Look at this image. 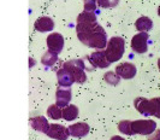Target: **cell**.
Here are the masks:
<instances>
[{"mask_svg": "<svg viewBox=\"0 0 160 140\" xmlns=\"http://www.w3.org/2000/svg\"><path fill=\"white\" fill-rule=\"evenodd\" d=\"M57 79H58V85L60 87H64V88H70L72 83L75 82L70 71H68L64 68H62L57 71Z\"/></svg>", "mask_w": 160, "mask_h": 140, "instance_id": "4fadbf2b", "label": "cell"}, {"mask_svg": "<svg viewBox=\"0 0 160 140\" xmlns=\"http://www.w3.org/2000/svg\"><path fill=\"white\" fill-rule=\"evenodd\" d=\"M158 16L160 17V6H159V8H158Z\"/></svg>", "mask_w": 160, "mask_h": 140, "instance_id": "f1b7e54d", "label": "cell"}, {"mask_svg": "<svg viewBox=\"0 0 160 140\" xmlns=\"http://www.w3.org/2000/svg\"><path fill=\"white\" fill-rule=\"evenodd\" d=\"M116 73L123 80H131L132 77H135L137 69L135 64L129 63V62H124V63H120L116 66Z\"/></svg>", "mask_w": 160, "mask_h": 140, "instance_id": "8992f818", "label": "cell"}, {"mask_svg": "<svg viewBox=\"0 0 160 140\" xmlns=\"http://www.w3.org/2000/svg\"><path fill=\"white\" fill-rule=\"evenodd\" d=\"M98 6L99 5H98L96 0H87V1H84L83 11H86V12H94Z\"/></svg>", "mask_w": 160, "mask_h": 140, "instance_id": "d4e9b609", "label": "cell"}, {"mask_svg": "<svg viewBox=\"0 0 160 140\" xmlns=\"http://www.w3.org/2000/svg\"><path fill=\"white\" fill-rule=\"evenodd\" d=\"M57 62H58V54L49 49L41 58V63L46 66H53Z\"/></svg>", "mask_w": 160, "mask_h": 140, "instance_id": "ac0fdd59", "label": "cell"}, {"mask_svg": "<svg viewBox=\"0 0 160 140\" xmlns=\"http://www.w3.org/2000/svg\"><path fill=\"white\" fill-rule=\"evenodd\" d=\"M110 140H125L124 138H122V137H119V135H114V137H112Z\"/></svg>", "mask_w": 160, "mask_h": 140, "instance_id": "4316f807", "label": "cell"}, {"mask_svg": "<svg viewBox=\"0 0 160 140\" xmlns=\"http://www.w3.org/2000/svg\"><path fill=\"white\" fill-rule=\"evenodd\" d=\"M135 27H136V29L138 32H144V33H147V32L152 30L153 22L149 17L142 16V17H140L136 22H135Z\"/></svg>", "mask_w": 160, "mask_h": 140, "instance_id": "2e32d148", "label": "cell"}, {"mask_svg": "<svg viewBox=\"0 0 160 140\" xmlns=\"http://www.w3.org/2000/svg\"><path fill=\"white\" fill-rule=\"evenodd\" d=\"M148 140H160V129L159 131H155L153 134H151V137L148 138Z\"/></svg>", "mask_w": 160, "mask_h": 140, "instance_id": "484cf974", "label": "cell"}, {"mask_svg": "<svg viewBox=\"0 0 160 140\" xmlns=\"http://www.w3.org/2000/svg\"><path fill=\"white\" fill-rule=\"evenodd\" d=\"M30 126H32V129L38 131V132L45 133L47 135L48 131H49V127L51 124L48 123L47 118L45 116H35L30 118Z\"/></svg>", "mask_w": 160, "mask_h": 140, "instance_id": "8fae6325", "label": "cell"}, {"mask_svg": "<svg viewBox=\"0 0 160 140\" xmlns=\"http://www.w3.org/2000/svg\"><path fill=\"white\" fill-rule=\"evenodd\" d=\"M63 68L66 69L68 71H70V74L72 75L73 80L76 83H84L87 81V75L86 71L87 68L86 64L82 59H70V60H66L63 63Z\"/></svg>", "mask_w": 160, "mask_h": 140, "instance_id": "3957f363", "label": "cell"}, {"mask_svg": "<svg viewBox=\"0 0 160 140\" xmlns=\"http://www.w3.org/2000/svg\"><path fill=\"white\" fill-rule=\"evenodd\" d=\"M104 52L110 63L120 60L124 56V52H125L124 39L120 36H112L107 42V46L104 49Z\"/></svg>", "mask_w": 160, "mask_h": 140, "instance_id": "7a4b0ae2", "label": "cell"}, {"mask_svg": "<svg viewBox=\"0 0 160 140\" xmlns=\"http://www.w3.org/2000/svg\"><path fill=\"white\" fill-rule=\"evenodd\" d=\"M98 1V5L100 8H116L119 3V0H96Z\"/></svg>", "mask_w": 160, "mask_h": 140, "instance_id": "cb8c5ba5", "label": "cell"}, {"mask_svg": "<svg viewBox=\"0 0 160 140\" xmlns=\"http://www.w3.org/2000/svg\"><path fill=\"white\" fill-rule=\"evenodd\" d=\"M47 116L52 120H59L63 118V107H60L57 104L49 105L47 109Z\"/></svg>", "mask_w": 160, "mask_h": 140, "instance_id": "d6986e66", "label": "cell"}, {"mask_svg": "<svg viewBox=\"0 0 160 140\" xmlns=\"http://www.w3.org/2000/svg\"><path fill=\"white\" fill-rule=\"evenodd\" d=\"M92 22H98L94 12H86V11H83L77 17V23H92Z\"/></svg>", "mask_w": 160, "mask_h": 140, "instance_id": "ffe728a7", "label": "cell"}, {"mask_svg": "<svg viewBox=\"0 0 160 140\" xmlns=\"http://www.w3.org/2000/svg\"><path fill=\"white\" fill-rule=\"evenodd\" d=\"M89 131H90V127L84 122H77V123L69 126L70 135L75 137V138H83L88 134Z\"/></svg>", "mask_w": 160, "mask_h": 140, "instance_id": "5bb4252c", "label": "cell"}, {"mask_svg": "<svg viewBox=\"0 0 160 140\" xmlns=\"http://www.w3.org/2000/svg\"><path fill=\"white\" fill-rule=\"evenodd\" d=\"M132 134L151 135L157 131V122L153 120H136L131 122Z\"/></svg>", "mask_w": 160, "mask_h": 140, "instance_id": "277c9868", "label": "cell"}, {"mask_svg": "<svg viewBox=\"0 0 160 140\" xmlns=\"http://www.w3.org/2000/svg\"><path fill=\"white\" fill-rule=\"evenodd\" d=\"M47 47L49 51L59 54L64 49V38L59 33H51L47 36Z\"/></svg>", "mask_w": 160, "mask_h": 140, "instance_id": "52a82bcc", "label": "cell"}, {"mask_svg": "<svg viewBox=\"0 0 160 140\" xmlns=\"http://www.w3.org/2000/svg\"><path fill=\"white\" fill-rule=\"evenodd\" d=\"M134 105L142 116H152L151 115V101H149V99L138 97L134 100Z\"/></svg>", "mask_w": 160, "mask_h": 140, "instance_id": "9a60e30c", "label": "cell"}, {"mask_svg": "<svg viewBox=\"0 0 160 140\" xmlns=\"http://www.w3.org/2000/svg\"><path fill=\"white\" fill-rule=\"evenodd\" d=\"M34 28H35L36 32H40V33L52 32L54 29V22L51 17L48 16L39 17L34 23Z\"/></svg>", "mask_w": 160, "mask_h": 140, "instance_id": "30bf717a", "label": "cell"}, {"mask_svg": "<svg viewBox=\"0 0 160 140\" xmlns=\"http://www.w3.org/2000/svg\"><path fill=\"white\" fill-rule=\"evenodd\" d=\"M88 59L94 69H95V68L106 69V68H108V66L111 65V63L108 62V59L106 57L104 51H94V52L88 57Z\"/></svg>", "mask_w": 160, "mask_h": 140, "instance_id": "ba28073f", "label": "cell"}, {"mask_svg": "<svg viewBox=\"0 0 160 140\" xmlns=\"http://www.w3.org/2000/svg\"><path fill=\"white\" fill-rule=\"evenodd\" d=\"M71 98H72V92L70 88H58L56 92V104L57 105H59L60 107H63L64 109L65 106H68L69 105V103L71 101Z\"/></svg>", "mask_w": 160, "mask_h": 140, "instance_id": "7c38bea8", "label": "cell"}, {"mask_svg": "<svg viewBox=\"0 0 160 140\" xmlns=\"http://www.w3.org/2000/svg\"><path fill=\"white\" fill-rule=\"evenodd\" d=\"M104 80L106 82L108 83V85H111V86H117L120 81V77L118 76V74L114 71H107L106 74L104 75Z\"/></svg>", "mask_w": 160, "mask_h": 140, "instance_id": "603a6c76", "label": "cell"}, {"mask_svg": "<svg viewBox=\"0 0 160 140\" xmlns=\"http://www.w3.org/2000/svg\"><path fill=\"white\" fill-rule=\"evenodd\" d=\"M118 131L122 134L125 135H134L132 134V128H131V121L129 120H123L118 123Z\"/></svg>", "mask_w": 160, "mask_h": 140, "instance_id": "44dd1931", "label": "cell"}, {"mask_svg": "<svg viewBox=\"0 0 160 140\" xmlns=\"http://www.w3.org/2000/svg\"><path fill=\"white\" fill-rule=\"evenodd\" d=\"M158 68H159V70H160V58L158 59Z\"/></svg>", "mask_w": 160, "mask_h": 140, "instance_id": "83f0119b", "label": "cell"}, {"mask_svg": "<svg viewBox=\"0 0 160 140\" xmlns=\"http://www.w3.org/2000/svg\"><path fill=\"white\" fill-rule=\"evenodd\" d=\"M151 101V115L160 118V97L149 99Z\"/></svg>", "mask_w": 160, "mask_h": 140, "instance_id": "7402d4cb", "label": "cell"}, {"mask_svg": "<svg viewBox=\"0 0 160 140\" xmlns=\"http://www.w3.org/2000/svg\"><path fill=\"white\" fill-rule=\"evenodd\" d=\"M148 39H149V34L140 32L136 35L132 36L131 39V49L135 51L136 53L143 54L148 51Z\"/></svg>", "mask_w": 160, "mask_h": 140, "instance_id": "5b68a950", "label": "cell"}, {"mask_svg": "<svg viewBox=\"0 0 160 140\" xmlns=\"http://www.w3.org/2000/svg\"><path fill=\"white\" fill-rule=\"evenodd\" d=\"M69 135H70L69 127H64V126L58 123L51 124L49 131L47 133V137L56 140H68Z\"/></svg>", "mask_w": 160, "mask_h": 140, "instance_id": "9c48e42d", "label": "cell"}, {"mask_svg": "<svg viewBox=\"0 0 160 140\" xmlns=\"http://www.w3.org/2000/svg\"><path fill=\"white\" fill-rule=\"evenodd\" d=\"M78 107L73 104H69L68 106L63 109V118L66 121H73L75 118L78 117Z\"/></svg>", "mask_w": 160, "mask_h": 140, "instance_id": "e0dca14e", "label": "cell"}, {"mask_svg": "<svg viewBox=\"0 0 160 140\" xmlns=\"http://www.w3.org/2000/svg\"><path fill=\"white\" fill-rule=\"evenodd\" d=\"M84 1H87V0H84Z\"/></svg>", "mask_w": 160, "mask_h": 140, "instance_id": "f546056e", "label": "cell"}, {"mask_svg": "<svg viewBox=\"0 0 160 140\" xmlns=\"http://www.w3.org/2000/svg\"><path fill=\"white\" fill-rule=\"evenodd\" d=\"M78 39L82 44H84L86 46H88L90 49H105L107 46V34L105 32V29L100 24H96L94 28L89 29L87 32L77 34Z\"/></svg>", "mask_w": 160, "mask_h": 140, "instance_id": "6da1fadb", "label": "cell"}]
</instances>
